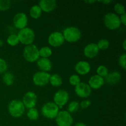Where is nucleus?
Wrapping results in <instances>:
<instances>
[{
    "mask_svg": "<svg viewBox=\"0 0 126 126\" xmlns=\"http://www.w3.org/2000/svg\"><path fill=\"white\" fill-rule=\"evenodd\" d=\"M4 44V41L2 40V39H0V47L2 46Z\"/></svg>",
    "mask_w": 126,
    "mask_h": 126,
    "instance_id": "obj_40",
    "label": "nucleus"
},
{
    "mask_svg": "<svg viewBox=\"0 0 126 126\" xmlns=\"http://www.w3.org/2000/svg\"><path fill=\"white\" fill-rule=\"evenodd\" d=\"M123 49H124V50H126V39H124V41H123Z\"/></svg>",
    "mask_w": 126,
    "mask_h": 126,
    "instance_id": "obj_39",
    "label": "nucleus"
},
{
    "mask_svg": "<svg viewBox=\"0 0 126 126\" xmlns=\"http://www.w3.org/2000/svg\"><path fill=\"white\" fill-rule=\"evenodd\" d=\"M39 57L41 58H47L49 59L52 54V50L49 46L42 47L39 49Z\"/></svg>",
    "mask_w": 126,
    "mask_h": 126,
    "instance_id": "obj_23",
    "label": "nucleus"
},
{
    "mask_svg": "<svg viewBox=\"0 0 126 126\" xmlns=\"http://www.w3.org/2000/svg\"><path fill=\"white\" fill-rule=\"evenodd\" d=\"M36 62L37 66L41 71L48 73L52 68V63L49 59L41 57L37 60Z\"/></svg>",
    "mask_w": 126,
    "mask_h": 126,
    "instance_id": "obj_18",
    "label": "nucleus"
},
{
    "mask_svg": "<svg viewBox=\"0 0 126 126\" xmlns=\"http://www.w3.org/2000/svg\"><path fill=\"white\" fill-rule=\"evenodd\" d=\"M97 75L102 78H105L109 73V71L107 67L105 65H100L96 70Z\"/></svg>",
    "mask_w": 126,
    "mask_h": 126,
    "instance_id": "obj_27",
    "label": "nucleus"
},
{
    "mask_svg": "<svg viewBox=\"0 0 126 126\" xmlns=\"http://www.w3.org/2000/svg\"><path fill=\"white\" fill-rule=\"evenodd\" d=\"M37 97L36 94L34 92L29 91L25 94L23 97V102L25 108L30 109V108H35L37 103Z\"/></svg>",
    "mask_w": 126,
    "mask_h": 126,
    "instance_id": "obj_13",
    "label": "nucleus"
},
{
    "mask_svg": "<svg viewBox=\"0 0 126 126\" xmlns=\"http://www.w3.org/2000/svg\"><path fill=\"white\" fill-rule=\"evenodd\" d=\"M7 43L11 46H16L20 43L17 34H11L7 37Z\"/></svg>",
    "mask_w": 126,
    "mask_h": 126,
    "instance_id": "obj_25",
    "label": "nucleus"
},
{
    "mask_svg": "<svg viewBox=\"0 0 126 126\" xmlns=\"http://www.w3.org/2000/svg\"><path fill=\"white\" fill-rule=\"evenodd\" d=\"M42 10L38 4H35L32 6L30 9V16L33 19H38L41 16Z\"/></svg>",
    "mask_w": 126,
    "mask_h": 126,
    "instance_id": "obj_20",
    "label": "nucleus"
},
{
    "mask_svg": "<svg viewBox=\"0 0 126 126\" xmlns=\"http://www.w3.org/2000/svg\"><path fill=\"white\" fill-rule=\"evenodd\" d=\"M14 76L11 72H6L2 76V81L6 86H12L14 82Z\"/></svg>",
    "mask_w": 126,
    "mask_h": 126,
    "instance_id": "obj_22",
    "label": "nucleus"
},
{
    "mask_svg": "<svg viewBox=\"0 0 126 126\" xmlns=\"http://www.w3.org/2000/svg\"><path fill=\"white\" fill-rule=\"evenodd\" d=\"M50 76V75L47 72L37 71L33 76V82L36 86H45L49 82Z\"/></svg>",
    "mask_w": 126,
    "mask_h": 126,
    "instance_id": "obj_9",
    "label": "nucleus"
},
{
    "mask_svg": "<svg viewBox=\"0 0 126 126\" xmlns=\"http://www.w3.org/2000/svg\"><path fill=\"white\" fill-rule=\"evenodd\" d=\"M121 79V75L119 71H114L109 73L104 78L105 81L110 85H114L118 84Z\"/></svg>",
    "mask_w": 126,
    "mask_h": 126,
    "instance_id": "obj_19",
    "label": "nucleus"
},
{
    "mask_svg": "<svg viewBox=\"0 0 126 126\" xmlns=\"http://www.w3.org/2000/svg\"><path fill=\"white\" fill-rule=\"evenodd\" d=\"M28 22V16L24 12H18L13 17V23L17 29L22 30L27 27Z\"/></svg>",
    "mask_w": 126,
    "mask_h": 126,
    "instance_id": "obj_10",
    "label": "nucleus"
},
{
    "mask_svg": "<svg viewBox=\"0 0 126 126\" xmlns=\"http://www.w3.org/2000/svg\"><path fill=\"white\" fill-rule=\"evenodd\" d=\"M69 82L71 86L75 87L81 82V78L78 75H73L69 78Z\"/></svg>",
    "mask_w": 126,
    "mask_h": 126,
    "instance_id": "obj_31",
    "label": "nucleus"
},
{
    "mask_svg": "<svg viewBox=\"0 0 126 126\" xmlns=\"http://www.w3.org/2000/svg\"><path fill=\"white\" fill-rule=\"evenodd\" d=\"M62 34L65 41L68 43H76L78 41L82 35L81 30L76 27H66L63 30Z\"/></svg>",
    "mask_w": 126,
    "mask_h": 126,
    "instance_id": "obj_3",
    "label": "nucleus"
},
{
    "mask_svg": "<svg viewBox=\"0 0 126 126\" xmlns=\"http://www.w3.org/2000/svg\"><path fill=\"white\" fill-rule=\"evenodd\" d=\"M7 63L4 59L0 58V74L6 72L7 69Z\"/></svg>",
    "mask_w": 126,
    "mask_h": 126,
    "instance_id": "obj_33",
    "label": "nucleus"
},
{
    "mask_svg": "<svg viewBox=\"0 0 126 126\" xmlns=\"http://www.w3.org/2000/svg\"><path fill=\"white\" fill-rule=\"evenodd\" d=\"M105 82V81L103 78L100 77L97 75H95L90 78L88 84L92 89L96 90L101 88L104 85Z\"/></svg>",
    "mask_w": 126,
    "mask_h": 126,
    "instance_id": "obj_17",
    "label": "nucleus"
},
{
    "mask_svg": "<svg viewBox=\"0 0 126 126\" xmlns=\"http://www.w3.org/2000/svg\"><path fill=\"white\" fill-rule=\"evenodd\" d=\"M59 111L58 106L52 102H47L41 108L42 115L49 119H55Z\"/></svg>",
    "mask_w": 126,
    "mask_h": 126,
    "instance_id": "obj_6",
    "label": "nucleus"
},
{
    "mask_svg": "<svg viewBox=\"0 0 126 126\" xmlns=\"http://www.w3.org/2000/svg\"><path fill=\"white\" fill-rule=\"evenodd\" d=\"M75 70L78 74L82 76L87 75L91 71V66L87 61H79L75 65Z\"/></svg>",
    "mask_w": 126,
    "mask_h": 126,
    "instance_id": "obj_15",
    "label": "nucleus"
},
{
    "mask_svg": "<svg viewBox=\"0 0 126 126\" xmlns=\"http://www.w3.org/2000/svg\"><path fill=\"white\" fill-rule=\"evenodd\" d=\"M38 6L43 12L49 13L56 8L57 3L55 0H41L39 2Z\"/></svg>",
    "mask_w": 126,
    "mask_h": 126,
    "instance_id": "obj_16",
    "label": "nucleus"
},
{
    "mask_svg": "<svg viewBox=\"0 0 126 126\" xmlns=\"http://www.w3.org/2000/svg\"><path fill=\"white\" fill-rule=\"evenodd\" d=\"M114 12H116V14L120 15V16L126 13L125 7L121 3H119V2L116 3L114 4Z\"/></svg>",
    "mask_w": 126,
    "mask_h": 126,
    "instance_id": "obj_30",
    "label": "nucleus"
},
{
    "mask_svg": "<svg viewBox=\"0 0 126 126\" xmlns=\"http://www.w3.org/2000/svg\"><path fill=\"white\" fill-rule=\"evenodd\" d=\"M75 92L76 94L81 98H87L92 94V89L88 84L81 82L78 85L75 86Z\"/></svg>",
    "mask_w": 126,
    "mask_h": 126,
    "instance_id": "obj_11",
    "label": "nucleus"
},
{
    "mask_svg": "<svg viewBox=\"0 0 126 126\" xmlns=\"http://www.w3.org/2000/svg\"><path fill=\"white\" fill-rule=\"evenodd\" d=\"M19 42L25 46L33 44L35 39V33L33 29L29 27H26L20 30L17 34Z\"/></svg>",
    "mask_w": 126,
    "mask_h": 126,
    "instance_id": "obj_2",
    "label": "nucleus"
},
{
    "mask_svg": "<svg viewBox=\"0 0 126 126\" xmlns=\"http://www.w3.org/2000/svg\"><path fill=\"white\" fill-rule=\"evenodd\" d=\"M84 2L87 4H94V3H95V2H97V1H84Z\"/></svg>",
    "mask_w": 126,
    "mask_h": 126,
    "instance_id": "obj_38",
    "label": "nucleus"
},
{
    "mask_svg": "<svg viewBox=\"0 0 126 126\" xmlns=\"http://www.w3.org/2000/svg\"><path fill=\"white\" fill-rule=\"evenodd\" d=\"M99 49L97 44L94 43H89L84 48V54L89 59H93L97 57L99 53Z\"/></svg>",
    "mask_w": 126,
    "mask_h": 126,
    "instance_id": "obj_14",
    "label": "nucleus"
},
{
    "mask_svg": "<svg viewBox=\"0 0 126 126\" xmlns=\"http://www.w3.org/2000/svg\"><path fill=\"white\" fill-rule=\"evenodd\" d=\"M79 103L76 101H72L70 102L68 105V110L67 111L69 112L70 114L77 112L79 109Z\"/></svg>",
    "mask_w": 126,
    "mask_h": 126,
    "instance_id": "obj_26",
    "label": "nucleus"
},
{
    "mask_svg": "<svg viewBox=\"0 0 126 126\" xmlns=\"http://www.w3.org/2000/svg\"><path fill=\"white\" fill-rule=\"evenodd\" d=\"M119 65L124 70L126 68V54H121L119 57Z\"/></svg>",
    "mask_w": 126,
    "mask_h": 126,
    "instance_id": "obj_32",
    "label": "nucleus"
},
{
    "mask_svg": "<svg viewBox=\"0 0 126 126\" xmlns=\"http://www.w3.org/2000/svg\"><path fill=\"white\" fill-rule=\"evenodd\" d=\"M103 23L105 26L111 30L118 29L121 25L119 16L113 12H108L103 17Z\"/></svg>",
    "mask_w": 126,
    "mask_h": 126,
    "instance_id": "obj_5",
    "label": "nucleus"
},
{
    "mask_svg": "<svg viewBox=\"0 0 126 126\" xmlns=\"http://www.w3.org/2000/svg\"><path fill=\"white\" fill-rule=\"evenodd\" d=\"M23 56L26 61L30 63L37 62L39 59V49L34 44L26 46L23 51Z\"/></svg>",
    "mask_w": 126,
    "mask_h": 126,
    "instance_id": "obj_4",
    "label": "nucleus"
},
{
    "mask_svg": "<svg viewBox=\"0 0 126 126\" xmlns=\"http://www.w3.org/2000/svg\"><path fill=\"white\" fill-rule=\"evenodd\" d=\"M69 98L70 96L68 92L65 90L60 89L55 92L53 99H54V103L57 105L60 109L63 107L68 103Z\"/></svg>",
    "mask_w": 126,
    "mask_h": 126,
    "instance_id": "obj_8",
    "label": "nucleus"
},
{
    "mask_svg": "<svg viewBox=\"0 0 126 126\" xmlns=\"http://www.w3.org/2000/svg\"><path fill=\"white\" fill-rule=\"evenodd\" d=\"M99 50H105L108 49L110 47V42L107 39H100L97 44Z\"/></svg>",
    "mask_w": 126,
    "mask_h": 126,
    "instance_id": "obj_28",
    "label": "nucleus"
},
{
    "mask_svg": "<svg viewBox=\"0 0 126 126\" xmlns=\"http://www.w3.org/2000/svg\"><path fill=\"white\" fill-rule=\"evenodd\" d=\"M121 23L124 25H126V14H124L123 15H121L119 17Z\"/></svg>",
    "mask_w": 126,
    "mask_h": 126,
    "instance_id": "obj_35",
    "label": "nucleus"
},
{
    "mask_svg": "<svg viewBox=\"0 0 126 126\" xmlns=\"http://www.w3.org/2000/svg\"><path fill=\"white\" fill-rule=\"evenodd\" d=\"M75 126H87V125L83 123H78L75 124Z\"/></svg>",
    "mask_w": 126,
    "mask_h": 126,
    "instance_id": "obj_37",
    "label": "nucleus"
},
{
    "mask_svg": "<svg viewBox=\"0 0 126 126\" xmlns=\"http://www.w3.org/2000/svg\"><path fill=\"white\" fill-rule=\"evenodd\" d=\"M92 104V102L89 100H84L79 103V107L82 109L88 108Z\"/></svg>",
    "mask_w": 126,
    "mask_h": 126,
    "instance_id": "obj_34",
    "label": "nucleus"
},
{
    "mask_svg": "<svg viewBox=\"0 0 126 126\" xmlns=\"http://www.w3.org/2000/svg\"><path fill=\"white\" fill-rule=\"evenodd\" d=\"M55 122L58 126H71L73 123V118L67 111H60L55 118Z\"/></svg>",
    "mask_w": 126,
    "mask_h": 126,
    "instance_id": "obj_7",
    "label": "nucleus"
},
{
    "mask_svg": "<svg viewBox=\"0 0 126 126\" xmlns=\"http://www.w3.org/2000/svg\"><path fill=\"white\" fill-rule=\"evenodd\" d=\"M11 6V1L10 0H0V11H6Z\"/></svg>",
    "mask_w": 126,
    "mask_h": 126,
    "instance_id": "obj_29",
    "label": "nucleus"
},
{
    "mask_svg": "<svg viewBox=\"0 0 126 126\" xmlns=\"http://www.w3.org/2000/svg\"><path fill=\"white\" fill-rule=\"evenodd\" d=\"M27 116L30 120L36 121L39 118V112L36 108H30L28 109L27 113Z\"/></svg>",
    "mask_w": 126,
    "mask_h": 126,
    "instance_id": "obj_24",
    "label": "nucleus"
},
{
    "mask_svg": "<svg viewBox=\"0 0 126 126\" xmlns=\"http://www.w3.org/2000/svg\"><path fill=\"white\" fill-rule=\"evenodd\" d=\"M49 82L54 87H59L62 86L63 83V80L61 76L58 74H53L50 75Z\"/></svg>",
    "mask_w": 126,
    "mask_h": 126,
    "instance_id": "obj_21",
    "label": "nucleus"
},
{
    "mask_svg": "<svg viewBox=\"0 0 126 126\" xmlns=\"http://www.w3.org/2000/svg\"><path fill=\"white\" fill-rule=\"evenodd\" d=\"M98 2H101V3H103L104 4L108 5L109 4L111 3L112 1H110V0H104V1H98Z\"/></svg>",
    "mask_w": 126,
    "mask_h": 126,
    "instance_id": "obj_36",
    "label": "nucleus"
},
{
    "mask_svg": "<svg viewBox=\"0 0 126 126\" xmlns=\"http://www.w3.org/2000/svg\"><path fill=\"white\" fill-rule=\"evenodd\" d=\"M47 40L48 43L54 47L61 46L65 42L62 33L60 32H54L50 33Z\"/></svg>",
    "mask_w": 126,
    "mask_h": 126,
    "instance_id": "obj_12",
    "label": "nucleus"
},
{
    "mask_svg": "<svg viewBox=\"0 0 126 126\" xmlns=\"http://www.w3.org/2000/svg\"><path fill=\"white\" fill-rule=\"evenodd\" d=\"M25 111V107L22 101L20 100H13L9 103V113L13 118H20L24 114Z\"/></svg>",
    "mask_w": 126,
    "mask_h": 126,
    "instance_id": "obj_1",
    "label": "nucleus"
}]
</instances>
